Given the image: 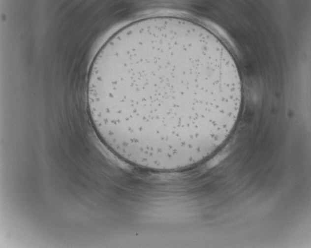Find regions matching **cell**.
<instances>
[{
    "label": "cell",
    "mask_w": 311,
    "mask_h": 248,
    "mask_svg": "<svg viewBox=\"0 0 311 248\" xmlns=\"http://www.w3.org/2000/svg\"><path fill=\"white\" fill-rule=\"evenodd\" d=\"M240 91L234 61L214 35L159 25L109 45L91 67L87 96L92 124L111 151L136 167L171 172L225 143Z\"/></svg>",
    "instance_id": "6da1fadb"
}]
</instances>
